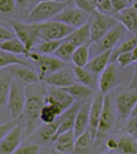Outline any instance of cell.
Instances as JSON below:
<instances>
[{
	"label": "cell",
	"mask_w": 137,
	"mask_h": 154,
	"mask_svg": "<svg viewBox=\"0 0 137 154\" xmlns=\"http://www.w3.org/2000/svg\"><path fill=\"white\" fill-rule=\"evenodd\" d=\"M96 11L104 14H113L111 0H96L95 1Z\"/></svg>",
	"instance_id": "ab89813d"
},
{
	"label": "cell",
	"mask_w": 137,
	"mask_h": 154,
	"mask_svg": "<svg viewBox=\"0 0 137 154\" xmlns=\"http://www.w3.org/2000/svg\"><path fill=\"white\" fill-rule=\"evenodd\" d=\"M46 88H47L46 102L58 105L63 112L76 102V100L66 90H64L61 87L46 85Z\"/></svg>",
	"instance_id": "5bb4252c"
},
{
	"label": "cell",
	"mask_w": 137,
	"mask_h": 154,
	"mask_svg": "<svg viewBox=\"0 0 137 154\" xmlns=\"http://www.w3.org/2000/svg\"><path fill=\"white\" fill-rule=\"evenodd\" d=\"M62 113L63 111L58 105L46 102L40 111L39 119L41 124H51L55 122L58 119V117Z\"/></svg>",
	"instance_id": "83f0119b"
},
{
	"label": "cell",
	"mask_w": 137,
	"mask_h": 154,
	"mask_svg": "<svg viewBox=\"0 0 137 154\" xmlns=\"http://www.w3.org/2000/svg\"><path fill=\"white\" fill-rule=\"evenodd\" d=\"M130 3L131 2L129 0H111L113 14L121 12V11L124 10L126 7H129Z\"/></svg>",
	"instance_id": "7bdbcfd3"
},
{
	"label": "cell",
	"mask_w": 137,
	"mask_h": 154,
	"mask_svg": "<svg viewBox=\"0 0 137 154\" xmlns=\"http://www.w3.org/2000/svg\"><path fill=\"white\" fill-rule=\"evenodd\" d=\"M126 31V30L124 26L120 22H118L115 26H113V27L110 29L98 42L93 43V44L98 45L97 48H98L99 53L107 51V50H113L115 47L122 41Z\"/></svg>",
	"instance_id": "4fadbf2b"
},
{
	"label": "cell",
	"mask_w": 137,
	"mask_h": 154,
	"mask_svg": "<svg viewBox=\"0 0 137 154\" xmlns=\"http://www.w3.org/2000/svg\"><path fill=\"white\" fill-rule=\"evenodd\" d=\"M27 57L36 63V67L39 69L40 82H42V79L50 74H53L68 64V62L61 60L55 55L40 54V53L36 51H31Z\"/></svg>",
	"instance_id": "5b68a950"
},
{
	"label": "cell",
	"mask_w": 137,
	"mask_h": 154,
	"mask_svg": "<svg viewBox=\"0 0 137 154\" xmlns=\"http://www.w3.org/2000/svg\"><path fill=\"white\" fill-rule=\"evenodd\" d=\"M58 1H61V2H70V0H58Z\"/></svg>",
	"instance_id": "681fc988"
},
{
	"label": "cell",
	"mask_w": 137,
	"mask_h": 154,
	"mask_svg": "<svg viewBox=\"0 0 137 154\" xmlns=\"http://www.w3.org/2000/svg\"><path fill=\"white\" fill-rule=\"evenodd\" d=\"M82 100H76L69 108L66 109L64 112L61 115L58 117V120H59V125H58V129H57V133L54 138V140L61 133H64L66 131L72 130L74 128V124H75V119H76V115L80 106L82 105L81 103ZM53 140V142H54Z\"/></svg>",
	"instance_id": "ac0fdd59"
},
{
	"label": "cell",
	"mask_w": 137,
	"mask_h": 154,
	"mask_svg": "<svg viewBox=\"0 0 137 154\" xmlns=\"http://www.w3.org/2000/svg\"><path fill=\"white\" fill-rule=\"evenodd\" d=\"M111 54L112 50H107L99 53L95 57H93L91 60H89L87 64L86 65V68H87L92 73L96 74V75H99L111 62L110 61L111 60Z\"/></svg>",
	"instance_id": "7402d4cb"
},
{
	"label": "cell",
	"mask_w": 137,
	"mask_h": 154,
	"mask_svg": "<svg viewBox=\"0 0 137 154\" xmlns=\"http://www.w3.org/2000/svg\"><path fill=\"white\" fill-rule=\"evenodd\" d=\"M64 90L69 93L71 96L76 100H89L91 97H93L95 94V90L91 87L84 85L80 82H74L71 85L66 86L63 88Z\"/></svg>",
	"instance_id": "d4e9b609"
},
{
	"label": "cell",
	"mask_w": 137,
	"mask_h": 154,
	"mask_svg": "<svg viewBox=\"0 0 137 154\" xmlns=\"http://www.w3.org/2000/svg\"><path fill=\"white\" fill-rule=\"evenodd\" d=\"M15 1H17V7L19 9H25V8L29 7L34 0H15Z\"/></svg>",
	"instance_id": "bcb514c9"
},
{
	"label": "cell",
	"mask_w": 137,
	"mask_h": 154,
	"mask_svg": "<svg viewBox=\"0 0 137 154\" xmlns=\"http://www.w3.org/2000/svg\"><path fill=\"white\" fill-rule=\"evenodd\" d=\"M113 62H117L121 68H126L132 64L134 62L133 57H132V52H124L119 54L117 57H115Z\"/></svg>",
	"instance_id": "74e56055"
},
{
	"label": "cell",
	"mask_w": 137,
	"mask_h": 154,
	"mask_svg": "<svg viewBox=\"0 0 137 154\" xmlns=\"http://www.w3.org/2000/svg\"><path fill=\"white\" fill-rule=\"evenodd\" d=\"M5 70L10 73L13 79L23 83L25 86L40 82L39 72L28 64H14L6 67Z\"/></svg>",
	"instance_id": "8fae6325"
},
{
	"label": "cell",
	"mask_w": 137,
	"mask_h": 154,
	"mask_svg": "<svg viewBox=\"0 0 137 154\" xmlns=\"http://www.w3.org/2000/svg\"><path fill=\"white\" fill-rule=\"evenodd\" d=\"M89 27H90V44L96 43L103 36L118 23V20L113 14H104L94 11L90 14L89 18Z\"/></svg>",
	"instance_id": "277c9868"
},
{
	"label": "cell",
	"mask_w": 137,
	"mask_h": 154,
	"mask_svg": "<svg viewBox=\"0 0 137 154\" xmlns=\"http://www.w3.org/2000/svg\"><path fill=\"white\" fill-rule=\"evenodd\" d=\"M26 103V86L23 83L13 79L10 84L7 106L11 118L18 120L23 117Z\"/></svg>",
	"instance_id": "3957f363"
},
{
	"label": "cell",
	"mask_w": 137,
	"mask_h": 154,
	"mask_svg": "<svg viewBox=\"0 0 137 154\" xmlns=\"http://www.w3.org/2000/svg\"><path fill=\"white\" fill-rule=\"evenodd\" d=\"M64 40L71 42L75 46L90 44V27H89V23L75 28L64 38Z\"/></svg>",
	"instance_id": "603a6c76"
},
{
	"label": "cell",
	"mask_w": 137,
	"mask_h": 154,
	"mask_svg": "<svg viewBox=\"0 0 137 154\" xmlns=\"http://www.w3.org/2000/svg\"><path fill=\"white\" fill-rule=\"evenodd\" d=\"M89 18H90V14L84 12L77 6H68V5L55 17L56 20L61 21L74 29L88 23Z\"/></svg>",
	"instance_id": "ba28073f"
},
{
	"label": "cell",
	"mask_w": 137,
	"mask_h": 154,
	"mask_svg": "<svg viewBox=\"0 0 137 154\" xmlns=\"http://www.w3.org/2000/svg\"><path fill=\"white\" fill-rule=\"evenodd\" d=\"M14 64H28L30 63L20 58L18 56L14 55L12 53L0 50V69H5Z\"/></svg>",
	"instance_id": "836d02e7"
},
{
	"label": "cell",
	"mask_w": 137,
	"mask_h": 154,
	"mask_svg": "<svg viewBox=\"0 0 137 154\" xmlns=\"http://www.w3.org/2000/svg\"><path fill=\"white\" fill-rule=\"evenodd\" d=\"M135 116H137V102H136L132 111H131V114H130V117H135ZM130 117H129V118H130Z\"/></svg>",
	"instance_id": "c3c4849f"
},
{
	"label": "cell",
	"mask_w": 137,
	"mask_h": 154,
	"mask_svg": "<svg viewBox=\"0 0 137 154\" xmlns=\"http://www.w3.org/2000/svg\"><path fill=\"white\" fill-rule=\"evenodd\" d=\"M132 2H134V6L137 7V0H132Z\"/></svg>",
	"instance_id": "816d5d0a"
},
{
	"label": "cell",
	"mask_w": 137,
	"mask_h": 154,
	"mask_svg": "<svg viewBox=\"0 0 137 154\" xmlns=\"http://www.w3.org/2000/svg\"><path fill=\"white\" fill-rule=\"evenodd\" d=\"M129 88L137 89V65H136V67L134 69L133 76H132V79H131L130 83H129Z\"/></svg>",
	"instance_id": "7dc6e473"
},
{
	"label": "cell",
	"mask_w": 137,
	"mask_h": 154,
	"mask_svg": "<svg viewBox=\"0 0 137 154\" xmlns=\"http://www.w3.org/2000/svg\"><path fill=\"white\" fill-rule=\"evenodd\" d=\"M25 138V128L21 121L11 129L7 135L3 138L0 143V152L1 153H14L15 150L21 146Z\"/></svg>",
	"instance_id": "30bf717a"
},
{
	"label": "cell",
	"mask_w": 137,
	"mask_h": 154,
	"mask_svg": "<svg viewBox=\"0 0 137 154\" xmlns=\"http://www.w3.org/2000/svg\"><path fill=\"white\" fill-rule=\"evenodd\" d=\"M36 1H43V0H36Z\"/></svg>",
	"instance_id": "f5cc1de1"
},
{
	"label": "cell",
	"mask_w": 137,
	"mask_h": 154,
	"mask_svg": "<svg viewBox=\"0 0 137 154\" xmlns=\"http://www.w3.org/2000/svg\"><path fill=\"white\" fill-rule=\"evenodd\" d=\"M17 4L15 0H0V14L13 15L17 13Z\"/></svg>",
	"instance_id": "8d00e7d4"
},
{
	"label": "cell",
	"mask_w": 137,
	"mask_h": 154,
	"mask_svg": "<svg viewBox=\"0 0 137 154\" xmlns=\"http://www.w3.org/2000/svg\"><path fill=\"white\" fill-rule=\"evenodd\" d=\"M59 120H56L51 124H42L38 129L29 138V141L36 143L39 145H44L49 142H53L57 133Z\"/></svg>",
	"instance_id": "d6986e66"
},
{
	"label": "cell",
	"mask_w": 137,
	"mask_h": 154,
	"mask_svg": "<svg viewBox=\"0 0 137 154\" xmlns=\"http://www.w3.org/2000/svg\"><path fill=\"white\" fill-rule=\"evenodd\" d=\"M104 96L102 93H97L94 95L93 99L91 100L90 109H89V124H88V130L90 131L94 140H96L97 131L100 122V117H101L103 103H104Z\"/></svg>",
	"instance_id": "2e32d148"
},
{
	"label": "cell",
	"mask_w": 137,
	"mask_h": 154,
	"mask_svg": "<svg viewBox=\"0 0 137 154\" xmlns=\"http://www.w3.org/2000/svg\"><path fill=\"white\" fill-rule=\"evenodd\" d=\"M13 77L5 69H0V109L7 104L10 84Z\"/></svg>",
	"instance_id": "4dcf8cb0"
},
{
	"label": "cell",
	"mask_w": 137,
	"mask_h": 154,
	"mask_svg": "<svg viewBox=\"0 0 137 154\" xmlns=\"http://www.w3.org/2000/svg\"><path fill=\"white\" fill-rule=\"evenodd\" d=\"M62 40H40L38 42L33 51H36L40 54H45V55H54V53L58 49V47L60 46Z\"/></svg>",
	"instance_id": "e575fe53"
},
{
	"label": "cell",
	"mask_w": 137,
	"mask_h": 154,
	"mask_svg": "<svg viewBox=\"0 0 137 154\" xmlns=\"http://www.w3.org/2000/svg\"><path fill=\"white\" fill-rule=\"evenodd\" d=\"M0 50L12 53L17 56H23L27 57L30 51L26 48L25 45L21 42L17 36L9 38L0 43Z\"/></svg>",
	"instance_id": "4316f807"
},
{
	"label": "cell",
	"mask_w": 137,
	"mask_h": 154,
	"mask_svg": "<svg viewBox=\"0 0 137 154\" xmlns=\"http://www.w3.org/2000/svg\"><path fill=\"white\" fill-rule=\"evenodd\" d=\"M126 133L137 139V116L129 118V123L126 126Z\"/></svg>",
	"instance_id": "b9f144b4"
},
{
	"label": "cell",
	"mask_w": 137,
	"mask_h": 154,
	"mask_svg": "<svg viewBox=\"0 0 137 154\" xmlns=\"http://www.w3.org/2000/svg\"><path fill=\"white\" fill-rule=\"evenodd\" d=\"M137 102V89L129 88L116 97V107L121 118L129 119Z\"/></svg>",
	"instance_id": "9a60e30c"
},
{
	"label": "cell",
	"mask_w": 137,
	"mask_h": 154,
	"mask_svg": "<svg viewBox=\"0 0 137 154\" xmlns=\"http://www.w3.org/2000/svg\"><path fill=\"white\" fill-rule=\"evenodd\" d=\"M40 150V145L36 144V143L31 142L28 144H25L20 146L17 150H15V154H36L39 152Z\"/></svg>",
	"instance_id": "f35d334b"
},
{
	"label": "cell",
	"mask_w": 137,
	"mask_h": 154,
	"mask_svg": "<svg viewBox=\"0 0 137 154\" xmlns=\"http://www.w3.org/2000/svg\"><path fill=\"white\" fill-rule=\"evenodd\" d=\"M74 73H75L76 81L84 85L91 87L92 89H98V79L96 74L89 71L86 67L74 66Z\"/></svg>",
	"instance_id": "484cf974"
},
{
	"label": "cell",
	"mask_w": 137,
	"mask_h": 154,
	"mask_svg": "<svg viewBox=\"0 0 137 154\" xmlns=\"http://www.w3.org/2000/svg\"><path fill=\"white\" fill-rule=\"evenodd\" d=\"M47 88L43 82H36L26 86V103L23 112L25 119V138H29L41 125L40 111L46 103Z\"/></svg>",
	"instance_id": "6da1fadb"
},
{
	"label": "cell",
	"mask_w": 137,
	"mask_h": 154,
	"mask_svg": "<svg viewBox=\"0 0 137 154\" xmlns=\"http://www.w3.org/2000/svg\"><path fill=\"white\" fill-rule=\"evenodd\" d=\"M76 47L77 46H75L73 43H71V42L62 39L61 43L58 47V49L54 53V55L62 60H64L66 62H70L72 58V55L74 51H75Z\"/></svg>",
	"instance_id": "d6a6232c"
},
{
	"label": "cell",
	"mask_w": 137,
	"mask_h": 154,
	"mask_svg": "<svg viewBox=\"0 0 137 154\" xmlns=\"http://www.w3.org/2000/svg\"><path fill=\"white\" fill-rule=\"evenodd\" d=\"M75 140H76V136L74 134L73 129L60 134L54 140L56 150L61 153L74 152Z\"/></svg>",
	"instance_id": "cb8c5ba5"
},
{
	"label": "cell",
	"mask_w": 137,
	"mask_h": 154,
	"mask_svg": "<svg viewBox=\"0 0 137 154\" xmlns=\"http://www.w3.org/2000/svg\"><path fill=\"white\" fill-rule=\"evenodd\" d=\"M116 151L119 153H137V139L129 134H125L118 138V147Z\"/></svg>",
	"instance_id": "f546056e"
},
{
	"label": "cell",
	"mask_w": 137,
	"mask_h": 154,
	"mask_svg": "<svg viewBox=\"0 0 137 154\" xmlns=\"http://www.w3.org/2000/svg\"><path fill=\"white\" fill-rule=\"evenodd\" d=\"M76 77L74 73V68L70 67L69 65H66L60 70L50 74L47 77L42 79L41 82L45 83L46 85L56 86L64 88L66 86L71 85L72 83L76 82Z\"/></svg>",
	"instance_id": "7c38bea8"
},
{
	"label": "cell",
	"mask_w": 137,
	"mask_h": 154,
	"mask_svg": "<svg viewBox=\"0 0 137 154\" xmlns=\"http://www.w3.org/2000/svg\"><path fill=\"white\" fill-rule=\"evenodd\" d=\"M21 121V119L18 120H11L10 122H7V123H3L0 124V143L3 140V138L7 135L8 132L13 128L14 126L17 125L19 122Z\"/></svg>",
	"instance_id": "60d3db41"
},
{
	"label": "cell",
	"mask_w": 137,
	"mask_h": 154,
	"mask_svg": "<svg viewBox=\"0 0 137 154\" xmlns=\"http://www.w3.org/2000/svg\"><path fill=\"white\" fill-rule=\"evenodd\" d=\"M8 21L15 36L22 42L30 52L33 51L34 47L39 41L36 23H30L27 21L21 22L15 19H8Z\"/></svg>",
	"instance_id": "8992f818"
},
{
	"label": "cell",
	"mask_w": 137,
	"mask_h": 154,
	"mask_svg": "<svg viewBox=\"0 0 137 154\" xmlns=\"http://www.w3.org/2000/svg\"><path fill=\"white\" fill-rule=\"evenodd\" d=\"M94 138L92 137L90 131L86 129L82 134L76 137L75 140V146H74V152L76 153H83L88 150V148L91 146L94 142Z\"/></svg>",
	"instance_id": "1f68e13d"
},
{
	"label": "cell",
	"mask_w": 137,
	"mask_h": 154,
	"mask_svg": "<svg viewBox=\"0 0 137 154\" xmlns=\"http://www.w3.org/2000/svg\"><path fill=\"white\" fill-rule=\"evenodd\" d=\"M15 36L14 33L13 32V30L11 31L7 28L5 27H2V26H0V43L5 40H7L9 38H12Z\"/></svg>",
	"instance_id": "ee69618b"
},
{
	"label": "cell",
	"mask_w": 137,
	"mask_h": 154,
	"mask_svg": "<svg viewBox=\"0 0 137 154\" xmlns=\"http://www.w3.org/2000/svg\"><path fill=\"white\" fill-rule=\"evenodd\" d=\"M115 122H116V115H115L111 97L108 94H105L104 96V103H103L101 117H100L96 139L99 137H103L104 135H107L109 132V130L115 125Z\"/></svg>",
	"instance_id": "9c48e42d"
},
{
	"label": "cell",
	"mask_w": 137,
	"mask_h": 154,
	"mask_svg": "<svg viewBox=\"0 0 137 154\" xmlns=\"http://www.w3.org/2000/svg\"><path fill=\"white\" fill-rule=\"evenodd\" d=\"M115 18L124 26L126 31H137V7L134 5L126 7L121 12L115 14Z\"/></svg>",
	"instance_id": "44dd1931"
},
{
	"label": "cell",
	"mask_w": 137,
	"mask_h": 154,
	"mask_svg": "<svg viewBox=\"0 0 137 154\" xmlns=\"http://www.w3.org/2000/svg\"><path fill=\"white\" fill-rule=\"evenodd\" d=\"M105 146H107L109 150L116 151L118 147V139H116V138H109L107 143H105Z\"/></svg>",
	"instance_id": "f6af8a7d"
},
{
	"label": "cell",
	"mask_w": 137,
	"mask_h": 154,
	"mask_svg": "<svg viewBox=\"0 0 137 154\" xmlns=\"http://www.w3.org/2000/svg\"><path fill=\"white\" fill-rule=\"evenodd\" d=\"M36 29L39 41L49 39L62 40L74 30V28L56 19L36 23Z\"/></svg>",
	"instance_id": "52a82bcc"
},
{
	"label": "cell",
	"mask_w": 137,
	"mask_h": 154,
	"mask_svg": "<svg viewBox=\"0 0 137 154\" xmlns=\"http://www.w3.org/2000/svg\"><path fill=\"white\" fill-rule=\"evenodd\" d=\"M89 57H90V47H89V44H83L80 46H77L72 55L71 62L74 64V66L86 67L87 62L89 61Z\"/></svg>",
	"instance_id": "f1b7e54d"
},
{
	"label": "cell",
	"mask_w": 137,
	"mask_h": 154,
	"mask_svg": "<svg viewBox=\"0 0 137 154\" xmlns=\"http://www.w3.org/2000/svg\"><path fill=\"white\" fill-rule=\"evenodd\" d=\"M118 82L119 79L116 67L113 63H109L107 67L100 74L98 79V90L104 95L108 94L109 91L117 86Z\"/></svg>",
	"instance_id": "e0dca14e"
},
{
	"label": "cell",
	"mask_w": 137,
	"mask_h": 154,
	"mask_svg": "<svg viewBox=\"0 0 137 154\" xmlns=\"http://www.w3.org/2000/svg\"><path fill=\"white\" fill-rule=\"evenodd\" d=\"M68 4L69 2H61L58 0L38 1L28 13L26 21L30 23H41L53 20Z\"/></svg>",
	"instance_id": "7a4b0ae2"
},
{
	"label": "cell",
	"mask_w": 137,
	"mask_h": 154,
	"mask_svg": "<svg viewBox=\"0 0 137 154\" xmlns=\"http://www.w3.org/2000/svg\"><path fill=\"white\" fill-rule=\"evenodd\" d=\"M86 1L90 2V3H93V4H95V1H96V0H86Z\"/></svg>",
	"instance_id": "f907efd6"
},
{
	"label": "cell",
	"mask_w": 137,
	"mask_h": 154,
	"mask_svg": "<svg viewBox=\"0 0 137 154\" xmlns=\"http://www.w3.org/2000/svg\"><path fill=\"white\" fill-rule=\"evenodd\" d=\"M136 46H137V35H133L132 38L126 39V40H125L123 42H120V43L112 50L111 60H110V61L113 62V60H115V57H117L119 54H121V53H124V52L132 51Z\"/></svg>",
	"instance_id": "d590c367"
},
{
	"label": "cell",
	"mask_w": 137,
	"mask_h": 154,
	"mask_svg": "<svg viewBox=\"0 0 137 154\" xmlns=\"http://www.w3.org/2000/svg\"><path fill=\"white\" fill-rule=\"evenodd\" d=\"M129 1H130V2H132V0H129Z\"/></svg>",
	"instance_id": "db71d44e"
},
{
	"label": "cell",
	"mask_w": 137,
	"mask_h": 154,
	"mask_svg": "<svg viewBox=\"0 0 137 154\" xmlns=\"http://www.w3.org/2000/svg\"><path fill=\"white\" fill-rule=\"evenodd\" d=\"M90 104H91V100H86V102L83 103L78 110L75 119V124H74V128H73L74 134H75L76 137L82 134L83 132H84L88 128Z\"/></svg>",
	"instance_id": "ffe728a7"
}]
</instances>
